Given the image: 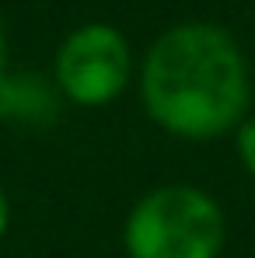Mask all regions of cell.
I'll return each instance as SVG.
<instances>
[{
    "instance_id": "1",
    "label": "cell",
    "mask_w": 255,
    "mask_h": 258,
    "mask_svg": "<svg viewBox=\"0 0 255 258\" xmlns=\"http://www.w3.org/2000/svg\"><path fill=\"white\" fill-rule=\"evenodd\" d=\"M147 119L168 136L210 143L252 115L255 77L241 42L213 21L165 28L136 70Z\"/></svg>"
},
{
    "instance_id": "5",
    "label": "cell",
    "mask_w": 255,
    "mask_h": 258,
    "mask_svg": "<svg viewBox=\"0 0 255 258\" xmlns=\"http://www.w3.org/2000/svg\"><path fill=\"white\" fill-rule=\"evenodd\" d=\"M234 150H238L241 168H245L248 178L255 181V115H248L241 126L234 129Z\"/></svg>"
},
{
    "instance_id": "3",
    "label": "cell",
    "mask_w": 255,
    "mask_h": 258,
    "mask_svg": "<svg viewBox=\"0 0 255 258\" xmlns=\"http://www.w3.org/2000/svg\"><path fill=\"white\" fill-rule=\"evenodd\" d=\"M136 77L129 39L109 21H84L56 45L53 81L70 105L101 108L126 94Z\"/></svg>"
},
{
    "instance_id": "6",
    "label": "cell",
    "mask_w": 255,
    "mask_h": 258,
    "mask_svg": "<svg viewBox=\"0 0 255 258\" xmlns=\"http://www.w3.org/2000/svg\"><path fill=\"white\" fill-rule=\"evenodd\" d=\"M7 227H11V199H7V192L0 188V237L7 234Z\"/></svg>"
},
{
    "instance_id": "7",
    "label": "cell",
    "mask_w": 255,
    "mask_h": 258,
    "mask_svg": "<svg viewBox=\"0 0 255 258\" xmlns=\"http://www.w3.org/2000/svg\"><path fill=\"white\" fill-rule=\"evenodd\" d=\"M7 67V32H4V18H0V70Z\"/></svg>"
},
{
    "instance_id": "4",
    "label": "cell",
    "mask_w": 255,
    "mask_h": 258,
    "mask_svg": "<svg viewBox=\"0 0 255 258\" xmlns=\"http://www.w3.org/2000/svg\"><path fill=\"white\" fill-rule=\"evenodd\" d=\"M67 98L42 70H0V122L18 129H49L60 122Z\"/></svg>"
},
{
    "instance_id": "2",
    "label": "cell",
    "mask_w": 255,
    "mask_h": 258,
    "mask_svg": "<svg viewBox=\"0 0 255 258\" xmlns=\"http://www.w3.org/2000/svg\"><path fill=\"white\" fill-rule=\"evenodd\" d=\"M227 244L224 206L199 185H158L126 213V258H220Z\"/></svg>"
}]
</instances>
